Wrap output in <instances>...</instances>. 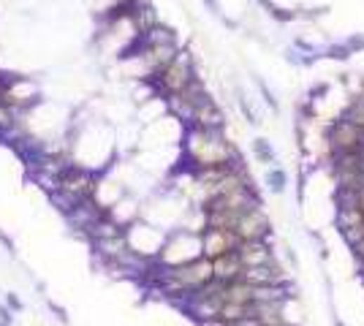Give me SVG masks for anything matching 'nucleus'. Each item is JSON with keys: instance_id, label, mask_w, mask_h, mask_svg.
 <instances>
[{"instance_id": "f03ea898", "label": "nucleus", "mask_w": 364, "mask_h": 326, "mask_svg": "<svg viewBox=\"0 0 364 326\" xmlns=\"http://www.w3.org/2000/svg\"><path fill=\"white\" fill-rule=\"evenodd\" d=\"M202 240V256L207 261H215L226 253H234L240 240L234 237V231L228 228H212V226H204V231L199 234Z\"/></svg>"}, {"instance_id": "423d86ee", "label": "nucleus", "mask_w": 364, "mask_h": 326, "mask_svg": "<svg viewBox=\"0 0 364 326\" xmlns=\"http://www.w3.org/2000/svg\"><path fill=\"white\" fill-rule=\"evenodd\" d=\"M240 275H242V264H240L237 250H234V253H226V256L212 261V280H215V283H223V285L234 283V280H240Z\"/></svg>"}, {"instance_id": "6e6552de", "label": "nucleus", "mask_w": 364, "mask_h": 326, "mask_svg": "<svg viewBox=\"0 0 364 326\" xmlns=\"http://www.w3.org/2000/svg\"><path fill=\"white\" fill-rule=\"evenodd\" d=\"M3 305L8 307L11 313H22V310H25V305H22V299L17 296V294H14V291H8V294H6V302H3Z\"/></svg>"}, {"instance_id": "7ed1b4c3", "label": "nucleus", "mask_w": 364, "mask_h": 326, "mask_svg": "<svg viewBox=\"0 0 364 326\" xmlns=\"http://www.w3.org/2000/svg\"><path fill=\"white\" fill-rule=\"evenodd\" d=\"M158 82H161V87L166 93L180 96L185 87L193 84V71H190V65H188L185 58H174L169 65H163L158 71Z\"/></svg>"}, {"instance_id": "9d476101", "label": "nucleus", "mask_w": 364, "mask_h": 326, "mask_svg": "<svg viewBox=\"0 0 364 326\" xmlns=\"http://www.w3.org/2000/svg\"><path fill=\"white\" fill-rule=\"evenodd\" d=\"M0 326H14V313L6 305H0Z\"/></svg>"}, {"instance_id": "20e7f679", "label": "nucleus", "mask_w": 364, "mask_h": 326, "mask_svg": "<svg viewBox=\"0 0 364 326\" xmlns=\"http://www.w3.org/2000/svg\"><path fill=\"white\" fill-rule=\"evenodd\" d=\"M237 256L242 269H259V266H275V253L266 242H242L237 244Z\"/></svg>"}, {"instance_id": "f257e3e1", "label": "nucleus", "mask_w": 364, "mask_h": 326, "mask_svg": "<svg viewBox=\"0 0 364 326\" xmlns=\"http://www.w3.org/2000/svg\"><path fill=\"white\" fill-rule=\"evenodd\" d=\"M234 237L242 242H266L269 237V221L266 215L261 212V207H250L240 215V221L234 223Z\"/></svg>"}, {"instance_id": "9b49d317", "label": "nucleus", "mask_w": 364, "mask_h": 326, "mask_svg": "<svg viewBox=\"0 0 364 326\" xmlns=\"http://www.w3.org/2000/svg\"><path fill=\"white\" fill-rule=\"evenodd\" d=\"M0 242L8 247V253H14V250H17V247H14V242H11V237H8V234H3V231H0Z\"/></svg>"}, {"instance_id": "0eeeda50", "label": "nucleus", "mask_w": 364, "mask_h": 326, "mask_svg": "<svg viewBox=\"0 0 364 326\" xmlns=\"http://www.w3.org/2000/svg\"><path fill=\"white\" fill-rule=\"evenodd\" d=\"M345 120L351 122L353 128H359V131L364 133V98H362V101H356L353 106H351V115H348Z\"/></svg>"}, {"instance_id": "1a4fd4ad", "label": "nucleus", "mask_w": 364, "mask_h": 326, "mask_svg": "<svg viewBox=\"0 0 364 326\" xmlns=\"http://www.w3.org/2000/svg\"><path fill=\"white\" fill-rule=\"evenodd\" d=\"M46 305H49V310H52V313L58 315V321H60V324H68V313H65V310H63V307L58 305V302H52V299H49Z\"/></svg>"}, {"instance_id": "39448f33", "label": "nucleus", "mask_w": 364, "mask_h": 326, "mask_svg": "<svg viewBox=\"0 0 364 326\" xmlns=\"http://www.w3.org/2000/svg\"><path fill=\"white\" fill-rule=\"evenodd\" d=\"M359 139H362V131L353 128L348 120H343L332 131V147L337 150V155H353V152H359Z\"/></svg>"}]
</instances>
